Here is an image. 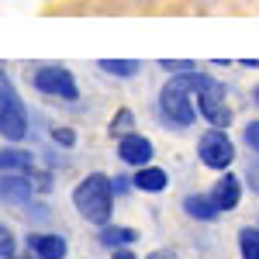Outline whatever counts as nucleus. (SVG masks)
<instances>
[{
  "label": "nucleus",
  "instance_id": "nucleus-1",
  "mask_svg": "<svg viewBox=\"0 0 259 259\" xmlns=\"http://www.w3.org/2000/svg\"><path fill=\"white\" fill-rule=\"evenodd\" d=\"M207 73H177V76H169V80L162 83L159 90V100H156V111H159V118L169 124V128H190L194 121H197V104H194V94H197V87L204 83Z\"/></svg>",
  "mask_w": 259,
  "mask_h": 259
},
{
  "label": "nucleus",
  "instance_id": "nucleus-2",
  "mask_svg": "<svg viewBox=\"0 0 259 259\" xmlns=\"http://www.w3.org/2000/svg\"><path fill=\"white\" fill-rule=\"evenodd\" d=\"M114 183L107 173H87V177L73 187V207L80 211L83 221L90 225H107L111 214H114Z\"/></svg>",
  "mask_w": 259,
  "mask_h": 259
},
{
  "label": "nucleus",
  "instance_id": "nucleus-3",
  "mask_svg": "<svg viewBox=\"0 0 259 259\" xmlns=\"http://www.w3.org/2000/svg\"><path fill=\"white\" fill-rule=\"evenodd\" d=\"M28 107H24V100H21L18 87L14 80L0 69V135L7 142H21L28 135Z\"/></svg>",
  "mask_w": 259,
  "mask_h": 259
},
{
  "label": "nucleus",
  "instance_id": "nucleus-4",
  "mask_svg": "<svg viewBox=\"0 0 259 259\" xmlns=\"http://www.w3.org/2000/svg\"><path fill=\"white\" fill-rule=\"evenodd\" d=\"M194 104H197V114L211 128H228L232 124V104H228V90H225V83L214 80L211 73L204 76V83L197 87V94H194Z\"/></svg>",
  "mask_w": 259,
  "mask_h": 259
},
{
  "label": "nucleus",
  "instance_id": "nucleus-5",
  "mask_svg": "<svg viewBox=\"0 0 259 259\" xmlns=\"http://www.w3.org/2000/svg\"><path fill=\"white\" fill-rule=\"evenodd\" d=\"M197 156L207 169L225 173L235 162V142L228 139V128H207L197 139Z\"/></svg>",
  "mask_w": 259,
  "mask_h": 259
},
{
  "label": "nucleus",
  "instance_id": "nucleus-6",
  "mask_svg": "<svg viewBox=\"0 0 259 259\" xmlns=\"http://www.w3.org/2000/svg\"><path fill=\"white\" fill-rule=\"evenodd\" d=\"M31 83L35 90L45 94V97H59V100H80V87H76V76L66 69V66H38L31 73Z\"/></svg>",
  "mask_w": 259,
  "mask_h": 259
},
{
  "label": "nucleus",
  "instance_id": "nucleus-7",
  "mask_svg": "<svg viewBox=\"0 0 259 259\" xmlns=\"http://www.w3.org/2000/svg\"><path fill=\"white\" fill-rule=\"evenodd\" d=\"M35 190H38V187H35L31 173H0V200L11 204V207L31 204Z\"/></svg>",
  "mask_w": 259,
  "mask_h": 259
},
{
  "label": "nucleus",
  "instance_id": "nucleus-8",
  "mask_svg": "<svg viewBox=\"0 0 259 259\" xmlns=\"http://www.w3.org/2000/svg\"><path fill=\"white\" fill-rule=\"evenodd\" d=\"M152 156H156V145L145 139V135H139V132H132V135L118 139V159L124 162V166L142 169V166H149V162H152Z\"/></svg>",
  "mask_w": 259,
  "mask_h": 259
},
{
  "label": "nucleus",
  "instance_id": "nucleus-9",
  "mask_svg": "<svg viewBox=\"0 0 259 259\" xmlns=\"http://www.w3.org/2000/svg\"><path fill=\"white\" fill-rule=\"evenodd\" d=\"M28 252L38 256V259H66L69 245H66V239L56 235V232H31V235H28Z\"/></svg>",
  "mask_w": 259,
  "mask_h": 259
},
{
  "label": "nucleus",
  "instance_id": "nucleus-10",
  "mask_svg": "<svg viewBox=\"0 0 259 259\" xmlns=\"http://www.w3.org/2000/svg\"><path fill=\"white\" fill-rule=\"evenodd\" d=\"M211 197L218 200L221 214L235 211V207H239V200H242V180L235 177V173H228V169H225V173L214 180V187H211Z\"/></svg>",
  "mask_w": 259,
  "mask_h": 259
},
{
  "label": "nucleus",
  "instance_id": "nucleus-11",
  "mask_svg": "<svg viewBox=\"0 0 259 259\" xmlns=\"http://www.w3.org/2000/svg\"><path fill=\"white\" fill-rule=\"evenodd\" d=\"M183 211H187V218H194V221H218L221 218V207L211 194H187L183 197Z\"/></svg>",
  "mask_w": 259,
  "mask_h": 259
},
{
  "label": "nucleus",
  "instance_id": "nucleus-12",
  "mask_svg": "<svg viewBox=\"0 0 259 259\" xmlns=\"http://www.w3.org/2000/svg\"><path fill=\"white\" fill-rule=\"evenodd\" d=\"M132 183H135V190H142V194H162L166 187H169V173L162 169V166H142V169H135V177H132Z\"/></svg>",
  "mask_w": 259,
  "mask_h": 259
},
{
  "label": "nucleus",
  "instance_id": "nucleus-13",
  "mask_svg": "<svg viewBox=\"0 0 259 259\" xmlns=\"http://www.w3.org/2000/svg\"><path fill=\"white\" fill-rule=\"evenodd\" d=\"M0 173H35V156L28 149H0Z\"/></svg>",
  "mask_w": 259,
  "mask_h": 259
},
{
  "label": "nucleus",
  "instance_id": "nucleus-14",
  "mask_svg": "<svg viewBox=\"0 0 259 259\" xmlns=\"http://www.w3.org/2000/svg\"><path fill=\"white\" fill-rule=\"evenodd\" d=\"M139 239V232L135 228H124V225H100L97 232V242L104 245V249H124V245H132V242Z\"/></svg>",
  "mask_w": 259,
  "mask_h": 259
},
{
  "label": "nucleus",
  "instance_id": "nucleus-15",
  "mask_svg": "<svg viewBox=\"0 0 259 259\" xmlns=\"http://www.w3.org/2000/svg\"><path fill=\"white\" fill-rule=\"evenodd\" d=\"M97 66L107 76H114V80H132L135 73H142L139 59H97Z\"/></svg>",
  "mask_w": 259,
  "mask_h": 259
},
{
  "label": "nucleus",
  "instance_id": "nucleus-16",
  "mask_svg": "<svg viewBox=\"0 0 259 259\" xmlns=\"http://www.w3.org/2000/svg\"><path fill=\"white\" fill-rule=\"evenodd\" d=\"M239 256L242 259H259V225H245L239 232Z\"/></svg>",
  "mask_w": 259,
  "mask_h": 259
},
{
  "label": "nucleus",
  "instance_id": "nucleus-17",
  "mask_svg": "<svg viewBox=\"0 0 259 259\" xmlns=\"http://www.w3.org/2000/svg\"><path fill=\"white\" fill-rule=\"evenodd\" d=\"M107 132H111V139H124V135H132V132H135V114H132L128 107L114 111V118H111V124H107Z\"/></svg>",
  "mask_w": 259,
  "mask_h": 259
},
{
  "label": "nucleus",
  "instance_id": "nucleus-18",
  "mask_svg": "<svg viewBox=\"0 0 259 259\" xmlns=\"http://www.w3.org/2000/svg\"><path fill=\"white\" fill-rule=\"evenodd\" d=\"M14 249H18V239H14V232L0 221V259H11L14 256Z\"/></svg>",
  "mask_w": 259,
  "mask_h": 259
},
{
  "label": "nucleus",
  "instance_id": "nucleus-19",
  "mask_svg": "<svg viewBox=\"0 0 259 259\" xmlns=\"http://www.w3.org/2000/svg\"><path fill=\"white\" fill-rule=\"evenodd\" d=\"M159 69H166V73H194L197 69V62L194 59H159Z\"/></svg>",
  "mask_w": 259,
  "mask_h": 259
},
{
  "label": "nucleus",
  "instance_id": "nucleus-20",
  "mask_svg": "<svg viewBox=\"0 0 259 259\" xmlns=\"http://www.w3.org/2000/svg\"><path fill=\"white\" fill-rule=\"evenodd\" d=\"M52 142L62 145V149H73V145H76V132L66 128V124H59V128H52Z\"/></svg>",
  "mask_w": 259,
  "mask_h": 259
},
{
  "label": "nucleus",
  "instance_id": "nucleus-21",
  "mask_svg": "<svg viewBox=\"0 0 259 259\" xmlns=\"http://www.w3.org/2000/svg\"><path fill=\"white\" fill-rule=\"evenodd\" d=\"M242 142H245L252 152H259V121H249V124L242 128Z\"/></svg>",
  "mask_w": 259,
  "mask_h": 259
},
{
  "label": "nucleus",
  "instance_id": "nucleus-22",
  "mask_svg": "<svg viewBox=\"0 0 259 259\" xmlns=\"http://www.w3.org/2000/svg\"><path fill=\"white\" fill-rule=\"evenodd\" d=\"M245 187H249L252 194H259V156L249 159V166H245Z\"/></svg>",
  "mask_w": 259,
  "mask_h": 259
},
{
  "label": "nucleus",
  "instance_id": "nucleus-23",
  "mask_svg": "<svg viewBox=\"0 0 259 259\" xmlns=\"http://www.w3.org/2000/svg\"><path fill=\"white\" fill-rule=\"evenodd\" d=\"M111 183H114V194H128V190L135 187V183H132V180H128V177H114V180H111Z\"/></svg>",
  "mask_w": 259,
  "mask_h": 259
},
{
  "label": "nucleus",
  "instance_id": "nucleus-24",
  "mask_svg": "<svg viewBox=\"0 0 259 259\" xmlns=\"http://www.w3.org/2000/svg\"><path fill=\"white\" fill-rule=\"evenodd\" d=\"M111 259H139V256H135L128 245H124V249H111Z\"/></svg>",
  "mask_w": 259,
  "mask_h": 259
},
{
  "label": "nucleus",
  "instance_id": "nucleus-25",
  "mask_svg": "<svg viewBox=\"0 0 259 259\" xmlns=\"http://www.w3.org/2000/svg\"><path fill=\"white\" fill-rule=\"evenodd\" d=\"M145 259H177V252H169V249H152Z\"/></svg>",
  "mask_w": 259,
  "mask_h": 259
},
{
  "label": "nucleus",
  "instance_id": "nucleus-26",
  "mask_svg": "<svg viewBox=\"0 0 259 259\" xmlns=\"http://www.w3.org/2000/svg\"><path fill=\"white\" fill-rule=\"evenodd\" d=\"M252 104H256V107H259V83H256V87H252Z\"/></svg>",
  "mask_w": 259,
  "mask_h": 259
},
{
  "label": "nucleus",
  "instance_id": "nucleus-27",
  "mask_svg": "<svg viewBox=\"0 0 259 259\" xmlns=\"http://www.w3.org/2000/svg\"><path fill=\"white\" fill-rule=\"evenodd\" d=\"M11 259H38V256H31V252H28V256H11Z\"/></svg>",
  "mask_w": 259,
  "mask_h": 259
}]
</instances>
